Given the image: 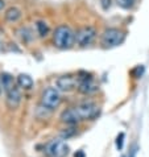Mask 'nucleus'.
Returning a JSON list of instances; mask_svg holds the SVG:
<instances>
[{
	"mask_svg": "<svg viewBox=\"0 0 149 157\" xmlns=\"http://www.w3.org/2000/svg\"><path fill=\"white\" fill-rule=\"evenodd\" d=\"M53 42L59 49H70L75 42V33L67 25H59L53 33Z\"/></svg>",
	"mask_w": 149,
	"mask_h": 157,
	"instance_id": "f257e3e1",
	"label": "nucleus"
},
{
	"mask_svg": "<svg viewBox=\"0 0 149 157\" xmlns=\"http://www.w3.org/2000/svg\"><path fill=\"white\" fill-rule=\"evenodd\" d=\"M124 37H125V34L121 29L108 28L102 33L100 44H102V46L106 48V49H111V48L119 46L120 44L124 41Z\"/></svg>",
	"mask_w": 149,
	"mask_h": 157,
	"instance_id": "f03ea898",
	"label": "nucleus"
},
{
	"mask_svg": "<svg viewBox=\"0 0 149 157\" xmlns=\"http://www.w3.org/2000/svg\"><path fill=\"white\" fill-rule=\"evenodd\" d=\"M61 102V95L58 93V90L54 87H48L42 91L41 95V104L44 107H46L48 110H53Z\"/></svg>",
	"mask_w": 149,
	"mask_h": 157,
	"instance_id": "7ed1b4c3",
	"label": "nucleus"
},
{
	"mask_svg": "<svg viewBox=\"0 0 149 157\" xmlns=\"http://www.w3.org/2000/svg\"><path fill=\"white\" fill-rule=\"evenodd\" d=\"M48 157H65L69 153V145L63 140H53L45 148Z\"/></svg>",
	"mask_w": 149,
	"mask_h": 157,
	"instance_id": "20e7f679",
	"label": "nucleus"
},
{
	"mask_svg": "<svg viewBox=\"0 0 149 157\" xmlns=\"http://www.w3.org/2000/svg\"><path fill=\"white\" fill-rule=\"evenodd\" d=\"M75 110L81 117V120L95 119L99 114V107L93 102H82L78 106H75Z\"/></svg>",
	"mask_w": 149,
	"mask_h": 157,
	"instance_id": "39448f33",
	"label": "nucleus"
},
{
	"mask_svg": "<svg viewBox=\"0 0 149 157\" xmlns=\"http://www.w3.org/2000/svg\"><path fill=\"white\" fill-rule=\"evenodd\" d=\"M96 37V30L93 27H83L77 30L75 33V42L79 46H89L94 42Z\"/></svg>",
	"mask_w": 149,
	"mask_h": 157,
	"instance_id": "423d86ee",
	"label": "nucleus"
},
{
	"mask_svg": "<svg viewBox=\"0 0 149 157\" xmlns=\"http://www.w3.org/2000/svg\"><path fill=\"white\" fill-rule=\"evenodd\" d=\"M99 86L98 83L94 81V78L90 75V74H86L85 77H79L78 78V90L81 91L82 94H93L95 91H98Z\"/></svg>",
	"mask_w": 149,
	"mask_h": 157,
	"instance_id": "0eeeda50",
	"label": "nucleus"
},
{
	"mask_svg": "<svg viewBox=\"0 0 149 157\" xmlns=\"http://www.w3.org/2000/svg\"><path fill=\"white\" fill-rule=\"evenodd\" d=\"M21 102V93L20 90L15 86L13 89H11L10 91H7V106L10 108H17Z\"/></svg>",
	"mask_w": 149,
	"mask_h": 157,
	"instance_id": "6e6552de",
	"label": "nucleus"
},
{
	"mask_svg": "<svg viewBox=\"0 0 149 157\" xmlns=\"http://www.w3.org/2000/svg\"><path fill=\"white\" fill-rule=\"evenodd\" d=\"M61 120L66 124H77L78 121H81V117L78 115L75 107H70L61 114Z\"/></svg>",
	"mask_w": 149,
	"mask_h": 157,
	"instance_id": "1a4fd4ad",
	"label": "nucleus"
},
{
	"mask_svg": "<svg viewBox=\"0 0 149 157\" xmlns=\"http://www.w3.org/2000/svg\"><path fill=\"white\" fill-rule=\"evenodd\" d=\"M77 85V79L71 75H62L57 79V87L62 91H70Z\"/></svg>",
	"mask_w": 149,
	"mask_h": 157,
	"instance_id": "9d476101",
	"label": "nucleus"
},
{
	"mask_svg": "<svg viewBox=\"0 0 149 157\" xmlns=\"http://www.w3.org/2000/svg\"><path fill=\"white\" fill-rule=\"evenodd\" d=\"M17 85L20 87H23V89H30V87L33 86V79L30 75H28V74L21 73L17 75Z\"/></svg>",
	"mask_w": 149,
	"mask_h": 157,
	"instance_id": "9b49d317",
	"label": "nucleus"
},
{
	"mask_svg": "<svg viewBox=\"0 0 149 157\" xmlns=\"http://www.w3.org/2000/svg\"><path fill=\"white\" fill-rule=\"evenodd\" d=\"M0 77H2V78H0V82H2V86H3V89L6 91H10L11 89H13V87H15V81H13V77H12V75L4 73Z\"/></svg>",
	"mask_w": 149,
	"mask_h": 157,
	"instance_id": "f8f14e48",
	"label": "nucleus"
},
{
	"mask_svg": "<svg viewBox=\"0 0 149 157\" xmlns=\"http://www.w3.org/2000/svg\"><path fill=\"white\" fill-rule=\"evenodd\" d=\"M21 17V11L19 10V8L16 7H11L8 8V10L6 11V19L8 21H11V23H13V21H17Z\"/></svg>",
	"mask_w": 149,
	"mask_h": 157,
	"instance_id": "ddd939ff",
	"label": "nucleus"
},
{
	"mask_svg": "<svg viewBox=\"0 0 149 157\" xmlns=\"http://www.w3.org/2000/svg\"><path fill=\"white\" fill-rule=\"evenodd\" d=\"M36 28L38 30V34H40L41 37H46L48 36V33H49V27H48V24L45 23V21H37L36 23Z\"/></svg>",
	"mask_w": 149,
	"mask_h": 157,
	"instance_id": "4468645a",
	"label": "nucleus"
},
{
	"mask_svg": "<svg viewBox=\"0 0 149 157\" xmlns=\"http://www.w3.org/2000/svg\"><path fill=\"white\" fill-rule=\"evenodd\" d=\"M136 0H116V4L121 8H124V10H129V8H132L135 6Z\"/></svg>",
	"mask_w": 149,
	"mask_h": 157,
	"instance_id": "2eb2a0df",
	"label": "nucleus"
},
{
	"mask_svg": "<svg viewBox=\"0 0 149 157\" xmlns=\"http://www.w3.org/2000/svg\"><path fill=\"white\" fill-rule=\"evenodd\" d=\"M123 143H124V133H119V136H117L116 139V147L119 148V149H121L123 148Z\"/></svg>",
	"mask_w": 149,
	"mask_h": 157,
	"instance_id": "dca6fc26",
	"label": "nucleus"
},
{
	"mask_svg": "<svg viewBox=\"0 0 149 157\" xmlns=\"http://www.w3.org/2000/svg\"><path fill=\"white\" fill-rule=\"evenodd\" d=\"M100 3H102L103 10H108L111 7V0H100Z\"/></svg>",
	"mask_w": 149,
	"mask_h": 157,
	"instance_id": "f3484780",
	"label": "nucleus"
},
{
	"mask_svg": "<svg viewBox=\"0 0 149 157\" xmlns=\"http://www.w3.org/2000/svg\"><path fill=\"white\" fill-rule=\"evenodd\" d=\"M4 7H6V2H4V0H0V10H3Z\"/></svg>",
	"mask_w": 149,
	"mask_h": 157,
	"instance_id": "a211bd4d",
	"label": "nucleus"
},
{
	"mask_svg": "<svg viewBox=\"0 0 149 157\" xmlns=\"http://www.w3.org/2000/svg\"><path fill=\"white\" fill-rule=\"evenodd\" d=\"M4 50V44H3V41H0V52H3Z\"/></svg>",
	"mask_w": 149,
	"mask_h": 157,
	"instance_id": "6ab92c4d",
	"label": "nucleus"
},
{
	"mask_svg": "<svg viewBox=\"0 0 149 157\" xmlns=\"http://www.w3.org/2000/svg\"><path fill=\"white\" fill-rule=\"evenodd\" d=\"M75 157H83V153H82V152H79V153H75Z\"/></svg>",
	"mask_w": 149,
	"mask_h": 157,
	"instance_id": "aec40b11",
	"label": "nucleus"
},
{
	"mask_svg": "<svg viewBox=\"0 0 149 157\" xmlns=\"http://www.w3.org/2000/svg\"><path fill=\"white\" fill-rule=\"evenodd\" d=\"M2 87L3 86H2V82H0V94H2Z\"/></svg>",
	"mask_w": 149,
	"mask_h": 157,
	"instance_id": "412c9836",
	"label": "nucleus"
}]
</instances>
